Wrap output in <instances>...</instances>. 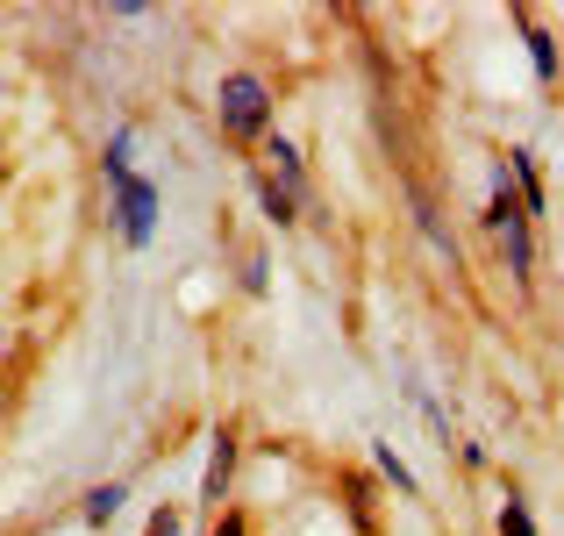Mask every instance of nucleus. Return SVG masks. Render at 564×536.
<instances>
[{"label":"nucleus","instance_id":"obj_1","mask_svg":"<svg viewBox=\"0 0 564 536\" xmlns=\"http://www.w3.org/2000/svg\"><path fill=\"white\" fill-rule=\"evenodd\" d=\"M215 108H221V129H229V137H258V129L272 122V94H264V79H250V72H229V79H221Z\"/></svg>","mask_w":564,"mask_h":536},{"label":"nucleus","instance_id":"obj_2","mask_svg":"<svg viewBox=\"0 0 564 536\" xmlns=\"http://www.w3.org/2000/svg\"><path fill=\"white\" fill-rule=\"evenodd\" d=\"M129 143H115L108 151V172H115V186H122V229H129V244H143V236H151V186H143V179H129Z\"/></svg>","mask_w":564,"mask_h":536},{"label":"nucleus","instance_id":"obj_3","mask_svg":"<svg viewBox=\"0 0 564 536\" xmlns=\"http://www.w3.org/2000/svg\"><path fill=\"white\" fill-rule=\"evenodd\" d=\"M229 465H236V443L215 437V458H207V501H221V486H229Z\"/></svg>","mask_w":564,"mask_h":536},{"label":"nucleus","instance_id":"obj_4","mask_svg":"<svg viewBox=\"0 0 564 536\" xmlns=\"http://www.w3.org/2000/svg\"><path fill=\"white\" fill-rule=\"evenodd\" d=\"M115 508H122V486H100V494L86 501V523H115Z\"/></svg>","mask_w":564,"mask_h":536},{"label":"nucleus","instance_id":"obj_5","mask_svg":"<svg viewBox=\"0 0 564 536\" xmlns=\"http://www.w3.org/2000/svg\"><path fill=\"white\" fill-rule=\"evenodd\" d=\"M500 536H536V529H529V515H522V501H508V515H500Z\"/></svg>","mask_w":564,"mask_h":536},{"label":"nucleus","instance_id":"obj_6","mask_svg":"<svg viewBox=\"0 0 564 536\" xmlns=\"http://www.w3.org/2000/svg\"><path fill=\"white\" fill-rule=\"evenodd\" d=\"M151 536H180V523H172V515H158V523H151Z\"/></svg>","mask_w":564,"mask_h":536},{"label":"nucleus","instance_id":"obj_7","mask_svg":"<svg viewBox=\"0 0 564 536\" xmlns=\"http://www.w3.org/2000/svg\"><path fill=\"white\" fill-rule=\"evenodd\" d=\"M215 536H243V523H221V529H215Z\"/></svg>","mask_w":564,"mask_h":536}]
</instances>
